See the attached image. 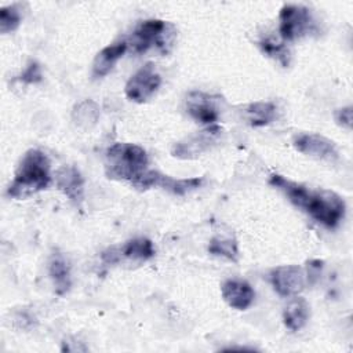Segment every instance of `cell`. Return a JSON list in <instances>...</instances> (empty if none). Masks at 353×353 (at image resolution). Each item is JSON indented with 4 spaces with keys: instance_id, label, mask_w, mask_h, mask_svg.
I'll return each instance as SVG.
<instances>
[{
    "instance_id": "18",
    "label": "cell",
    "mask_w": 353,
    "mask_h": 353,
    "mask_svg": "<svg viewBox=\"0 0 353 353\" xmlns=\"http://www.w3.org/2000/svg\"><path fill=\"white\" fill-rule=\"evenodd\" d=\"M277 108L272 102H252L244 109V117L248 124L254 127H263L270 124L276 119Z\"/></svg>"
},
{
    "instance_id": "25",
    "label": "cell",
    "mask_w": 353,
    "mask_h": 353,
    "mask_svg": "<svg viewBox=\"0 0 353 353\" xmlns=\"http://www.w3.org/2000/svg\"><path fill=\"white\" fill-rule=\"evenodd\" d=\"M321 269H323V261H320V259H312V261L307 262L306 273H307V279H309L310 283H314V280L320 276Z\"/></svg>"
},
{
    "instance_id": "2",
    "label": "cell",
    "mask_w": 353,
    "mask_h": 353,
    "mask_svg": "<svg viewBox=\"0 0 353 353\" xmlns=\"http://www.w3.org/2000/svg\"><path fill=\"white\" fill-rule=\"evenodd\" d=\"M51 182L50 160L40 149H29L21 157L7 194L22 200L48 188Z\"/></svg>"
},
{
    "instance_id": "6",
    "label": "cell",
    "mask_w": 353,
    "mask_h": 353,
    "mask_svg": "<svg viewBox=\"0 0 353 353\" xmlns=\"http://www.w3.org/2000/svg\"><path fill=\"white\" fill-rule=\"evenodd\" d=\"M203 183V178L194 176V178H172L170 175L161 174L156 170H146L141 175H138L131 185L135 189L146 190L150 188H161L172 194L183 196L197 188H200Z\"/></svg>"
},
{
    "instance_id": "19",
    "label": "cell",
    "mask_w": 353,
    "mask_h": 353,
    "mask_svg": "<svg viewBox=\"0 0 353 353\" xmlns=\"http://www.w3.org/2000/svg\"><path fill=\"white\" fill-rule=\"evenodd\" d=\"M48 273L50 277L54 283L55 287V292L58 295H63L65 292L69 291L70 288V268L68 265V262L65 261V258L59 254L54 255L50 261V266H48Z\"/></svg>"
},
{
    "instance_id": "20",
    "label": "cell",
    "mask_w": 353,
    "mask_h": 353,
    "mask_svg": "<svg viewBox=\"0 0 353 353\" xmlns=\"http://www.w3.org/2000/svg\"><path fill=\"white\" fill-rule=\"evenodd\" d=\"M208 252L223 256L232 262L239 261V245L232 236H214L208 243Z\"/></svg>"
},
{
    "instance_id": "22",
    "label": "cell",
    "mask_w": 353,
    "mask_h": 353,
    "mask_svg": "<svg viewBox=\"0 0 353 353\" xmlns=\"http://www.w3.org/2000/svg\"><path fill=\"white\" fill-rule=\"evenodd\" d=\"M22 15L17 4H11L0 8V32L3 34L11 33L21 25Z\"/></svg>"
},
{
    "instance_id": "24",
    "label": "cell",
    "mask_w": 353,
    "mask_h": 353,
    "mask_svg": "<svg viewBox=\"0 0 353 353\" xmlns=\"http://www.w3.org/2000/svg\"><path fill=\"white\" fill-rule=\"evenodd\" d=\"M352 106L347 105V106H342L339 109L335 110L334 113V119H335V123L345 128V130H352Z\"/></svg>"
},
{
    "instance_id": "5",
    "label": "cell",
    "mask_w": 353,
    "mask_h": 353,
    "mask_svg": "<svg viewBox=\"0 0 353 353\" xmlns=\"http://www.w3.org/2000/svg\"><path fill=\"white\" fill-rule=\"evenodd\" d=\"M316 28L312 11L301 4H285L279 14V33L284 41L301 39Z\"/></svg>"
},
{
    "instance_id": "23",
    "label": "cell",
    "mask_w": 353,
    "mask_h": 353,
    "mask_svg": "<svg viewBox=\"0 0 353 353\" xmlns=\"http://www.w3.org/2000/svg\"><path fill=\"white\" fill-rule=\"evenodd\" d=\"M43 74H41V68L36 61H30L25 70L19 74V80L25 84H36L41 81Z\"/></svg>"
},
{
    "instance_id": "8",
    "label": "cell",
    "mask_w": 353,
    "mask_h": 353,
    "mask_svg": "<svg viewBox=\"0 0 353 353\" xmlns=\"http://www.w3.org/2000/svg\"><path fill=\"white\" fill-rule=\"evenodd\" d=\"M161 84V76L154 68V63L146 62L141 66L124 85L125 97L137 103H143L154 95Z\"/></svg>"
},
{
    "instance_id": "3",
    "label": "cell",
    "mask_w": 353,
    "mask_h": 353,
    "mask_svg": "<svg viewBox=\"0 0 353 353\" xmlns=\"http://www.w3.org/2000/svg\"><path fill=\"white\" fill-rule=\"evenodd\" d=\"M148 154L143 148L130 142H116L105 153V174L109 179L130 183L148 170Z\"/></svg>"
},
{
    "instance_id": "17",
    "label": "cell",
    "mask_w": 353,
    "mask_h": 353,
    "mask_svg": "<svg viewBox=\"0 0 353 353\" xmlns=\"http://www.w3.org/2000/svg\"><path fill=\"white\" fill-rule=\"evenodd\" d=\"M99 106L92 99H84L77 102L72 110V120L74 125L81 130H91L99 120Z\"/></svg>"
},
{
    "instance_id": "21",
    "label": "cell",
    "mask_w": 353,
    "mask_h": 353,
    "mask_svg": "<svg viewBox=\"0 0 353 353\" xmlns=\"http://www.w3.org/2000/svg\"><path fill=\"white\" fill-rule=\"evenodd\" d=\"M259 47L265 54H268V57L276 59L284 68L288 66L291 55L287 46L283 41H279L274 37H263L259 41Z\"/></svg>"
},
{
    "instance_id": "9",
    "label": "cell",
    "mask_w": 353,
    "mask_h": 353,
    "mask_svg": "<svg viewBox=\"0 0 353 353\" xmlns=\"http://www.w3.org/2000/svg\"><path fill=\"white\" fill-rule=\"evenodd\" d=\"M222 127L218 124L208 125L201 131H197L185 139L175 142L171 148V154L176 159L192 160L207 152L221 137Z\"/></svg>"
},
{
    "instance_id": "14",
    "label": "cell",
    "mask_w": 353,
    "mask_h": 353,
    "mask_svg": "<svg viewBox=\"0 0 353 353\" xmlns=\"http://www.w3.org/2000/svg\"><path fill=\"white\" fill-rule=\"evenodd\" d=\"M221 294L223 301L236 310L248 309L255 299L254 288L248 281L241 279H228L223 281Z\"/></svg>"
},
{
    "instance_id": "7",
    "label": "cell",
    "mask_w": 353,
    "mask_h": 353,
    "mask_svg": "<svg viewBox=\"0 0 353 353\" xmlns=\"http://www.w3.org/2000/svg\"><path fill=\"white\" fill-rule=\"evenodd\" d=\"M156 254L152 240L146 237H135L124 241L120 245L108 247L101 252V259L105 265H117L123 261L146 262Z\"/></svg>"
},
{
    "instance_id": "15",
    "label": "cell",
    "mask_w": 353,
    "mask_h": 353,
    "mask_svg": "<svg viewBox=\"0 0 353 353\" xmlns=\"http://www.w3.org/2000/svg\"><path fill=\"white\" fill-rule=\"evenodd\" d=\"M127 47H128L127 41L124 40L103 47L94 58L92 77L101 79L108 76L113 70L117 61L124 55V52L127 51Z\"/></svg>"
},
{
    "instance_id": "11",
    "label": "cell",
    "mask_w": 353,
    "mask_h": 353,
    "mask_svg": "<svg viewBox=\"0 0 353 353\" xmlns=\"http://www.w3.org/2000/svg\"><path fill=\"white\" fill-rule=\"evenodd\" d=\"M292 145L299 153L316 160L334 161L338 159V150L335 143L320 134L302 132L294 138Z\"/></svg>"
},
{
    "instance_id": "16",
    "label": "cell",
    "mask_w": 353,
    "mask_h": 353,
    "mask_svg": "<svg viewBox=\"0 0 353 353\" xmlns=\"http://www.w3.org/2000/svg\"><path fill=\"white\" fill-rule=\"evenodd\" d=\"M309 317L310 307L306 299L302 296L294 295V298L285 305L283 310V323L288 330L294 332L302 330L306 325Z\"/></svg>"
},
{
    "instance_id": "4",
    "label": "cell",
    "mask_w": 353,
    "mask_h": 353,
    "mask_svg": "<svg viewBox=\"0 0 353 353\" xmlns=\"http://www.w3.org/2000/svg\"><path fill=\"white\" fill-rule=\"evenodd\" d=\"M175 36L176 30L174 25L163 19L152 18L138 23L131 34L130 41H127V46L131 44L132 50L138 54L148 51L150 47H156L163 54H167L174 46Z\"/></svg>"
},
{
    "instance_id": "13",
    "label": "cell",
    "mask_w": 353,
    "mask_h": 353,
    "mask_svg": "<svg viewBox=\"0 0 353 353\" xmlns=\"http://www.w3.org/2000/svg\"><path fill=\"white\" fill-rule=\"evenodd\" d=\"M57 188L80 211L84 201V178L74 165H62L55 172Z\"/></svg>"
},
{
    "instance_id": "10",
    "label": "cell",
    "mask_w": 353,
    "mask_h": 353,
    "mask_svg": "<svg viewBox=\"0 0 353 353\" xmlns=\"http://www.w3.org/2000/svg\"><path fill=\"white\" fill-rule=\"evenodd\" d=\"M269 281L281 296L298 295L306 283V274L298 265H281L270 270Z\"/></svg>"
},
{
    "instance_id": "1",
    "label": "cell",
    "mask_w": 353,
    "mask_h": 353,
    "mask_svg": "<svg viewBox=\"0 0 353 353\" xmlns=\"http://www.w3.org/2000/svg\"><path fill=\"white\" fill-rule=\"evenodd\" d=\"M269 185L281 190L296 208H301L316 222L328 229L336 228L345 216L346 204L343 199L332 190H313L280 174L270 175Z\"/></svg>"
},
{
    "instance_id": "12",
    "label": "cell",
    "mask_w": 353,
    "mask_h": 353,
    "mask_svg": "<svg viewBox=\"0 0 353 353\" xmlns=\"http://www.w3.org/2000/svg\"><path fill=\"white\" fill-rule=\"evenodd\" d=\"M188 114L204 125H214L219 119V109L215 97L203 91H190L185 99Z\"/></svg>"
}]
</instances>
